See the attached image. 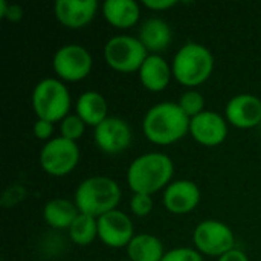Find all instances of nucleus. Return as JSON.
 <instances>
[{
	"label": "nucleus",
	"mask_w": 261,
	"mask_h": 261,
	"mask_svg": "<svg viewBox=\"0 0 261 261\" xmlns=\"http://www.w3.org/2000/svg\"><path fill=\"white\" fill-rule=\"evenodd\" d=\"M174 176L173 159L162 151H147L139 154L127 168V184L132 193L153 196L164 191Z\"/></svg>",
	"instance_id": "1"
},
{
	"label": "nucleus",
	"mask_w": 261,
	"mask_h": 261,
	"mask_svg": "<svg viewBox=\"0 0 261 261\" xmlns=\"http://www.w3.org/2000/svg\"><path fill=\"white\" fill-rule=\"evenodd\" d=\"M190 121L177 102L162 101L145 112L142 132L151 144L171 145L190 133Z\"/></svg>",
	"instance_id": "2"
},
{
	"label": "nucleus",
	"mask_w": 261,
	"mask_h": 261,
	"mask_svg": "<svg viewBox=\"0 0 261 261\" xmlns=\"http://www.w3.org/2000/svg\"><path fill=\"white\" fill-rule=\"evenodd\" d=\"M121 199L119 184L109 176H90L81 180L73 194V202L80 213L95 219L118 210Z\"/></svg>",
	"instance_id": "3"
},
{
	"label": "nucleus",
	"mask_w": 261,
	"mask_h": 261,
	"mask_svg": "<svg viewBox=\"0 0 261 261\" xmlns=\"http://www.w3.org/2000/svg\"><path fill=\"white\" fill-rule=\"evenodd\" d=\"M173 78L188 87L196 89L197 86L208 81L214 70V55L211 49L202 43L188 41L177 49L171 61Z\"/></svg>",
	"instance_id": "4"
},
{
	"label": "nucleus",
	"mask_w": 261,
	"mask_h": 261,
	"mask_svg": "<svg viewBox=\"0 0 261 261\" xmlns=\"http://www.w3.org/2000/svg\"><path fill=\"white\" fill-rule=\"evenodd\" d=\"M31 104L37 119L55 124L61 122L70 113L72 96L64 81L57 76H47L34 86Z\"/></svg>",
	"instance_id": "5"
},
{
	"label": "nucleus",
	"mask_w": 261,
	"mask_h": 261,
	"mask_svg": "<svg viewBox=\"0 0 261 261\" xmlns=\"http://www.w3.org/2000/svg\"><path fill=\"white\" fill-rule=\"evenodd\" d=\"M106 64L121 73H133L138 72L145 58L148 57V50L141 43V40L135 35L119 34L110 37L102 49Z\"/></svg>",
	"instance_id": "6"
},
{
	"label": "nucleus",
	"mask_w": 261,
	"mask_h": 261,
	"mask_svg": "<svg viewBox=\"0 0 261 261\" xmlns=\"http://www.w3.org/2000/svg\"><path fill=\"white\" fill-rule=\"evenodd\" d=\"M81 153L76 142L61 136H55L44 142L40 150V167L43 171L54 177H64L70 174L78 162Z\"/></svg>",
	"instance_id": "7"
},
{
	"label": "nucleus",
	"mask_w": 261,
	"mask_h": 261,
	"mask_svg": "<svg viewBox=\"0 0 261 261\" xmlns=\"http://www.w3.org/2000/svg\"><path fill=\"white\" fill-rule=\"evenodd\" d=\"M93 67V57L87 47L78 43L60 46L52 57V69L61 81L76 83L89 76Z\"/></svg>",
	"instance_id": "8"
},
{
	"label": "nucleus",
	"mask_w": 261,
	"mask_h": 261,
	"mask_svg": "<svg viewBox=\"0 0 261 261\" xmlns=\"http://www.w3.org/2000/svg\"><path fill=\"white\" fill-rule=\"evenodd\" d=\"M193 245L202 255L219 258L236 248V236L226 223L206 219L194 228Z\"/></svg>",
	"instance_id": "9"
},
{
	"label": "nucleus",
	"mask_w": 261,
	"mask_h": 261,
	"mask_svg": "<svg viewBox=\"0 0 261 261\" xmlns=\"http://www.w3.org/2000/svg\"><path fill=\"white\" fill-rule=\"evenodd\" d=\"M135 236V223L124 211L113 210L98 217V239L107 248H127Z\"/></svg>",
	"instance_id": "10"
},
{
	"label": "nucleus",
	"mask_w": 261,
	"mask_h": 261,
	"mask_svg": "<svg viewBox=\"0 0 261 261\" xmlns=\"http://www.w3.org/2000/svg\"><path fill=\"white\" fill-rule=\"evenodd\" d=\"M133 139L130 124L119 116H109L93 128V141L96 147L107 154L125 151Z\"/></svg>",
	"instance_id": "11"
},
{
	"label": "nucleus",
	"mask_w": 261,
	"mask_h": 261,
	"mask_svg": "<svg viewBox=\"0 0 261 261\" xmlns=\"http://www.w3.org/2000/svg\"><path fill=\"white\" fill-rule=\"evenodd\" d=\"M229 124L226 118L214 110H205L191 118L190 135L193 139L205 147H217L228 138Z\"/></svg>",
	"instance_id": "12"
},
{
	"label": "nucleus",
	"mask_w": 261,
	"mask_h": 261,
	"mask_svg": "<svg viewBox=\"0 0 261 261\" xmlns=\"http://www.w3.org/2000/svg\"><path fill=\"white\" fill-rule=\"evenodd\" d=\"M202 199V193L199 185L190 179H177L173 180L162 194L164 208L176 216H184L193 213Z\"/></svg>",
	"instance_id": "13"
},
{
	"label": "nucleus",
	"mask_w": 261,
	"mask_h": 261,
	"mask_svg": "<svg viewBox=\"0 0 261 261\" xmlns=\"http://www.w3.org/2000/svg\"><path fill=\"white\" fill-rule=\"evenodd\" d=\"M225 118L236 128H255L261 124V98L254 93L234 95L226 102Z\"/></svg>",
	"instance_id": "14"
},
{
	"label": "nucleus",
	"mask_w": 261,
	"mask_h": 261,
	"mask_svg": "<svg viewBox=\"0 0 261 261\" xmlns=\"http://www.w3.org/2000/svg\"><path fill=\"white\" fill-rule=\"evenodd\" d=\"M96 0H57L54 14L60 24L69 29H81L87 26L98 12Z\"/></svg>",
	"instance_id": "15"
},
{
	"label": "nucleus",
	"mask_w": 261,
	"mask_h": 261,
	"mask_svg": "<svg viewBox=\"0 0 261 261\" xmlns=\"http://www.w3.org/2000/svg\"><path fill=\"white\" fill-rule=\"evenodd\" d=\"M141 84L150 92H162L170 86L173 78L171 64L159 54H148L138 70Z\"/></svg>",
	"instance_id": "16"
},
{
	"label": "nucleus",
	"mask_w": 261,
	"mask_h": 261,
	"mask_svg": "<svg viewBox=\"0 0 261 261\" xmlns=\"http://www.w3.org/2000/svg\"><path fill=\"white\" fill-rule=\"evenodd\" d=\"M138 38L145 46L148 54H159L167 50L173 40V31L162 17H148L139 28Z\"/></svg>",
	"instance_id": "17"
},
{
	"label": "nucleus",
	"mask_w": 261,
	"mask_h": 261,
	"mask_svg": "<svg viewBox=\"0 0 261 261\" xmlns=\"http://www.w3.org/2000/svg\"><path fill=\"white\" fill-rule=\"evenodd\" d=\"M102 17L118 29H130L141 18V5L135 0H106L101 5Z\"/></svg>",
	"instance_id": "18"
},
{
	"label": "nucleus",
	"mask_w": 261,
	"mask_h": 261,
	"mask_svg": "<svg viewBox=\"0 0 261 261\" xmlns=\"http://www.w3.org/2000/svg\"><path fill=\"white\" fill-rule=\"evenodd\" d=\"M75 113L86 122V125L93 128L110 116L107 99L96 90H86L76 98Z\"/></svg>",
	"instance_id": "19"
},
{
	"label": "nucleus",
	"mask_w": 261,
	"mask_h": 261,
	"mask_svg": "<svg viewBox=\"0 0 261 261\" xmlns=\"http://www.w3.org/2000/svg\"><path fill=\"white\" fill-rule=\"evenodd\" d=\"M80 210L76 208L75 202L66 197H55L44 203L43 206V220L44 223L57 231L66 229L72 226L75 219L78 217Z\"/></svg>",
	"instance_id": "20"
},
{
	"label": "nucleus",
	"mask_w": 261,
	"mask_h": 261,
	"mask_svg": "<svg viewBox=\"0 0 261 261\" xmlns=\"http://www.w3.org/2000/svg\"><path fill=\"white\" fill-rule=\"evenodd\" d=\"M125 249L128 260L132 261H162L167 252L162 240L147 232L136 234Z\"/></svg>",
	"instance_id": "21"
},
{
	"label": "nucleus",
	"mask_w": 261,
	"mask_h": 261,
	"mask_svg": "<svg viewBox=\"0 0 261 261\" xmlns=\"http://www.w3.org/2000/svg\"><path fill=\"white\" fill-rule=\"evenodd\" d=\"M69 239L76 246H89L98 239V219L80 213L67 231Z\"/></svg>",
	"instance_id": "22"
},
{
	"label": "nucleus",
	"mask_w": 261,
	"mask_h": 261,
	"mask_svg": "<svg viewBox=\"0 0 261 261\" xmlns=\"http://www.w3.org/2000/svg\"><path fill=\"white\" fill-rule=\"evenodd\" d=\"M177 104L187 113V116L190 119L206 110L205 109V96L197 89H187L185 92H182L177 99Z\"/></svg>",
	"instance_id": "23"
},
{
	"label": "nucleus",
	"mask_w": 261,
	"mask_h": 261,
	"mask_svg": "<svg viewBox=\"0 0 261 261\" xmlns=\"http://www.w3.org/2000/svg\"><path fill=\"white\" fill-rule=\"evenodd\" d=\"M86 122L76 115V113H69L61 122H60V136L66 138L69 141L76 142L86 132Z\"/></svg>",
	"instance_id": "24"
},
{
	"label": "nucleus",
	"mask_w": 261,
	"mask_h": 261,
	"mask_svg": "<svg viewBox=\"0 0 261 261\" xmlns=\"http://www.w3.org/2000/svg\"><path fill=\"white\" fill-rule=\"evenodd\" d=\"M130 211L136 217H145L153 211V197L148 194H141V193H133L128 202Z\"/></svg>",
	"instance_id": "25"
},
{
	"label": "nucleus",
	"mask_w": 261,
	"mask_h": 261,
	"mask_svg": "<svg viewBox=\"0 0 261 261\" xmlns=\"http://www.w3.org/2000/svg\"><path fill=\"white\" fill-rule=\"evenodd\" d=\"M162 261H203V255L196 248L180 246L167 251Z\"/></svg>",
	"instance_id": "26"
},
{
	"label": "nucleus",
	"mask_w": 261,
	"mask_h": 261,
	"mask_svg": "<svg viewBox=\"0 0 261 261\" xmlns=\"http://www.w3.org/2000/svg\"><path fill=\"white\" fill-rule=\"evenodd\" d=\"M24 15V9L18 3H8L6 0H0V17L15 23L20 21Z\"/></svg>",
	"instance_id": "27"
},
{
	"label": "nucleus",
	"mask_w": 261,
	"mask_h": 261,
	"mask_svg": "<svg viewBox=\"0 0 261 261\" xmlns=\"http://www.w3.org/2000/svg\"><path fill=\"white\" fill-rule=\"evenodd\" d=\"M32 133L37 139L40 141H50L54 136V124L49 122V121H44V119H35L34 125H32Z\"/></svg>",
	"instance_id": "28"
},
{
	"label": "nucleus",
	"mask_w": 261,
	"mask_h": 261,
	"mask_svg": "<svg viewBox=\"0 0 261 261\" xmlns=\"http://www.w3.org/2000/svg\"><path fill=\"white\" fill-rule=\"evenodd\" d=\"M142 5L151 11H165L177 5V0H144Z\"/></svg>",
	"instance_id": "29"
},
{
	"label": "nucleus",
	"mask_w": 261,
	"mask_h": 261,
	"mask_svg": "<svg viewBox=\"0 0 261 261\" xmlns=\"http://www.w3.org/2000/svg\"><path fill=\"white\" fill-rule=\"evenodd\" d=\"M217 261H249L248 255L245 254V251L239 249V248H234L231 249L229 252L223 254L222 257H219Z\"/></svg>",
	"instance_id": "30"
},
{
	"label": "nucleus",
	"mask_w": 261,
	"mask_h": 261,
	"mask_svg": "<svg viewBox=\"0 0 261 261\" xmlns=\"http://www.w3.org/2000/svg\"><path fill=\"white\" fill-rule=\"evenodd\" d=\"M121 261H132V260H128V258H127V260H121Z\"/></svg>",
	"instance_id": "31"
}]
</instances>
